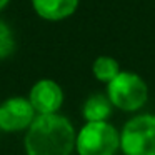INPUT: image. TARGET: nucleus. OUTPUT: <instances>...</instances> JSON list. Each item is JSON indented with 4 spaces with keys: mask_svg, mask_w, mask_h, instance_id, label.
I'll return each instance as SVG.
<instances>
[{
    "mask_svg": "<svg viewBox=\"0 0 155 155\" xmlns=\"http://www.w3.org/2000/svg\"><path fill=\"white\" fill-rule=\"evenodd\" d=\"M34 10L45 20H64L75 14L78 0H32Z\"/></svg>",
    "mask_w": 155,
    "mask_h": 155,
    "instance_id": "7",
    "label": "nucleus"
},
{
    "mask_svg": "<svg viewBox=\"0 0 155 155\" xmlns=\"http://www.w3.org/2000/svg\"><path fill=\"white\" fill-rule=\"evenodd\" d=\"M75 130L58 114H38L25 135L27 155H70L75 148Z\"/></svg>",
    "mask_w": 155,
    "mask_h": 155,
    "instance_id": "1",
    "label": "nucleus"
},
{
    "mask_svg": "<svg viewBox=\"0 0 155 155\" xmlns=\"http://www.w3.org/2000/svg\"><path fill=\"white\" fill-rule=\"evenodd\" d=\"M84 117L87 122H105L110 117L112 112V102L108 97L102 94H95L92 97L87 98V102L84 104Z\"/></svg>",
    "mask_w": 155,
    "mask_h": 155,
    "instance_id": "8",
    "label": "nucleus"
},
{
    "mask_svg": "<svg viewBox=\"0 0 155 155\" xmlns=\"http://www.w3.org/2000/svg\"><path fill=\"white\" fill-rule=\"evenodd\" d=\"M107 97L112 105L125 112H135L147 102L148 88L140 75L134 72H120L108 82Z\"/></svg>",
    "mask_w": 155,
    "mask_h": 155,
    "instance_id": "3",
    "label": "nucleus"
},
{
    "mask_svg": "<svg viewBox=\"0 0 155 155\" xmlns=\"http://www.w3.org/2000/svg\"><path fill=\"white\" fill-rule=\"evenodd\" d=\"M15 48V42H14V35H12L10 28L0 20V58H5L14 52Z\"/></svg>",
    "mask_w": 155,
    "mask_h": 155,
    "instance_id": "10",
    "label": "nucleus"
},
{
    "mask_svg": "<svg viewBox=\"0 0 155 155\" xmlns=\"http://www.w3.org/2000/svg\"><path fill=\"white\" fill-rule=\"evenodd\" d=\"M7 4H8V0H0V10H2V8H4Z\"/></svg>",
    "mask_w": 155,
    "mask_h": 155,
    "instance_id": "11",
    "label": "nucleus"
},
{
    "mask_svg": "<svg viewBox=\"0 0 155 155\" xmlns=\"http://www.w3.org/2000/svg\"><path fill=\"white\" fill-rule=\"evenodd\" d=\"M94 75L97 80L105 82L108 84L110 80H114L118 74H120V67H118V62L112 57H107V55H102V57L95 58L94 62Z\"/></svg>",
    "mask_w": 155,
    "mask_h": 155,
    "instance_id": "9",
    "label": "nucleus"
},
{
    "mask_svg": "<svg viewBox=\"0 0 155 155\" xmlns=\"http://www.w3.org/2000/svg\"><path fill=\"white\" fill-rule=\"evenodd\" d=\"M35 108L30 100L24 97H14L0 105V130L4 132H20L32 125Z\"/></svg>",
    "mask_w": 155,
    "mask_h": 155,
    "instance_id": "5",
    "label": "nucleus"
},
{
    "mask_svg": "<svg viewBox=\"0 0 155 155\" xmlns=\"http://www.w3.org/2000/svg\"><path fill=\"white\" fill-rule=\"evenodd\" d=\"M120 148L125 155H155V115L130 118L120 134Z\"/></svg>",
    "mask_w": 155,
    "mask_h": 155,
    "instance_id": "4",
    "label": "nucleus"
},
{
    "mask_svg": "<svg viewBox=\"0 0 155 155\" xmlns=\"http://www.w3.org/2000/svg\"><path fill=\"white\" fill-rule=\"evenodd\" d=\"M120 147V135L107 122H87L75 138L78 155H115Z\"/></svg>",
    "mask_w": 155,
    "mask_h": 155,
    "instance_id": "2",
    "label": "nucleus"
},
{
    "mask_svg": "<svg viewBox=\"0 0 155 155\" xmlns=\"http://www.w3.org/2000/svg\"><path fill=\"white\" fill-rule=\"evenodd\" d=\"M28 100L37 114H57L64 102V92L57 82L44 78L32 87Z\"/></svg>",
    "mask_w": 155,
    "mask_h": 155,
    "instance_id": "6",
    "label": "nucleus"
}]
</instances>
